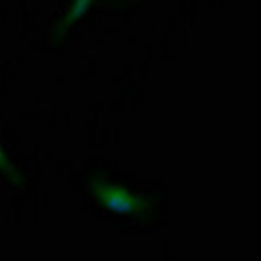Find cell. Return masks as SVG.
<instances>
[{"mask_svg": "<svg viewBox=\"0 0 261 261\" xmlns=\"http://www.w3.org/2000/svg\"><path fill=\"white\" fill-rule=\"evenodd\" d=\"M92 3H94V0H73L69 11H67V15H65V19H63V23H61V30H67L69 25L77 23V21L86 15V11L92 7Z\"/></svg>", "mask_w": 261, "mask_h": 261, "instance_id": "obj_2", "label": "cell"}, {"mask_svg": "<svg viewBox=\"0 0 261 261\" xmlns=\"http://www.w3.org/2000/svg\"><path fill=\"white\" fill-rule=\"evenodd\" d=\"M92 194L98 201V205L119 215H138L150 207V203L144 197L134 194L125 186L111 182H92Z\"/></svg>", "mask_w": 261, "mask_h": 261, "instance_id": "obj_1", "label": "cell"}, {"mask_svg": "<svg viewBox=\"0 0 261 261\" xmlns=\"http://www.w3.org/2000/svg\"><path fill=\"white\" fill-rule=\"evenodd\" d=\"M0 171H3V173H9V176H13V178H19V173H17L15 165L7 159V153H5L3 144H0Z\"/></svg>", "mask_w": 261, "mask_h": 261, "instance_id": "obj_3", "label": "cell"}]
</instances>
